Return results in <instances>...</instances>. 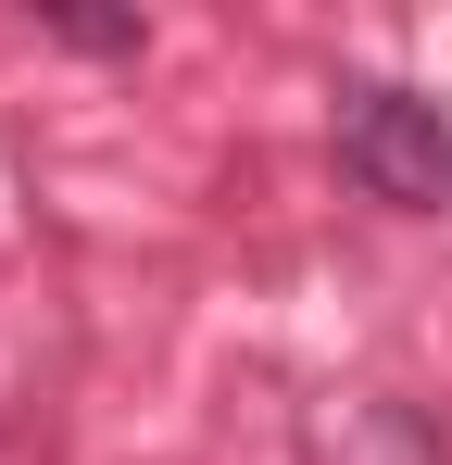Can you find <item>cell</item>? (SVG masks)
<instances>
[{
	"instance_id": "cell-3",
	"label": "cell",
	"mask_w": 452,
	"mask_h": 465,
	"mask_svg": "<svg viewBox=\"0 0 452 465\" xmlns=\"http://www.w3.org/2000/svg\"><path fill=\"white\" fill-rule=\"evenodd\" d=\"M51 38H75V51H139V13H51Z\"/></svg>"
},
{
	"instance_id": "cell-2",
	"label": "cell",
	"mask_w": 452,
	"mask_h": 465,
	"mask_svg": "<svg viewBox=\"0 0 452 465\" xmlns=\"http://www.w3.org/2000/svg\"><path fill=\"white\" fill-rule=\"evenodd\" d=\"M314 465H440V428L415 402H339L314 428Z\"/></svg>"
},
{
	"instance_id": "cell-1",
	"label": "cell",
	"mask_w": 452,
	"mask_h": 465,
	"mask_svg": "<svg viewBox=\"0 0 452 465\" xmlns=\"http://www.w3.org/2000/svg\"><path fill=\"white\" fill-rule=\"evenodd\" d=\"M339 176L365 202H389V214H452V126H440V101L402 88V76L339 88Z\"/></svg>"
}]
</instances>
